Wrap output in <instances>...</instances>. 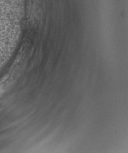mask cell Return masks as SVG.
Here are the masks:
<instances>
[{"label":"cell","instance_id":"cell-1","mask_svg":"<svg viewBox=\"0 0 128 153\" xmlns=\"http://www.w3.org/2000/svg\"><path fill=\"white\" fill-rule=\"evenodd\" d=\"M4 91V86L2 83H0V95Z\"/></svg>","mask_w":128,"mask_h":153}]
</instances>
